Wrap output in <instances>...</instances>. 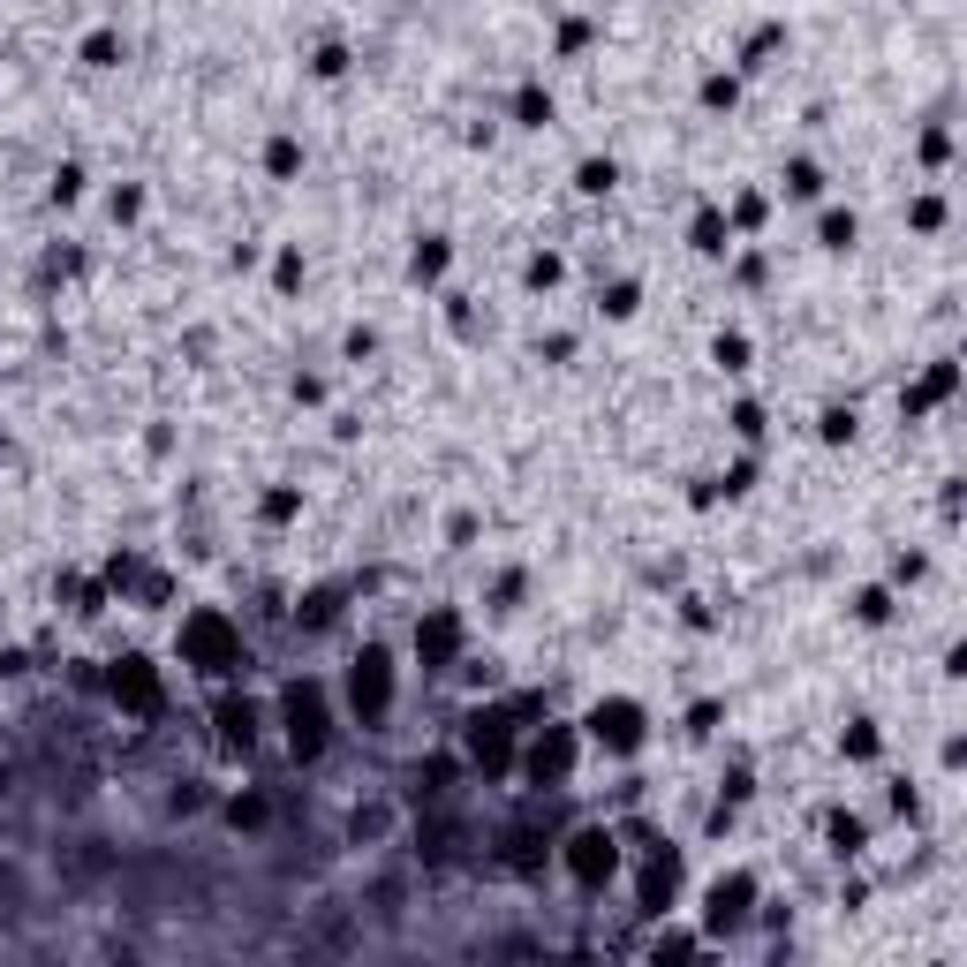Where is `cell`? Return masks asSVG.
Returning a JSON list of instances; mask_svg holds the SVG:
<instances>
[{
	"instance_id": "6da1fadb",
	"label": "cell",
	"mask_w": 967,
	"mask_h": 967,
	"mask_svg": "<svg viewBox=\"0 0 967 967\" xmlns=\"http://www.w3.org/2000/svg\"><path fill=\"white\" fill-rule=\"evenodd\" d=\"M182 650H189V665H197V673H235V665H250V650H242V635L227 628L220 612H189L182 620Z\"/></svg>"
},
{
	"instance_id": "7a4b0ae2",
	"label": "cell",
	"mask_w": 967,
	"mask_h": 967,
	"mask_svg": "<svg viewBox=\"0 0 967 967\" xmlns=\"http://www.w3.org/2000/svg\"><path fill=\"white\" fill-rule=\"evenodd\" d=\"M560 862H567V877H575V892H605L612 869H620V832H612V824H582V832L560 847Z\"/></svg>"
},
{
	"instance_id": "3957f363",
	"label": "cell",
	"mask_w": 967,
	"mask_h": 967,
	"mask_svg": "<svg viewBox=\"0 0 967 967\" xmlns=\"http://www.w3.org/2000/svg\"><path fill=\"white\" fill-rule=\"evenodd\" d=\"M748 915H756V877H748V869H733V877H718L711 892H703V930L711 937L741 930Z\"/></svg>"
},
{
	"instance_id": "277c9868",
	"label": "cell",
	"mask_w": 967,
	"mask_h": 967,
	"mask_svg": "<svg viewBox=\"0 0 967 967\" xmlns=\"http://www.w3.org/2000/svg\"><path fill=\"white\" fill-rule=\"evenodd\" d=\"M590 741L612 748V756H635V748H643V703H628V696L597 703L590 711Z\"/></svg>"
},
{
	"instance_id": "5b68a950",
	"label": "cell",
	"mask_w": 967,
	"mask_h": 967,
	"mask_svg": "<svg viewBox=\"0 0 967 967\" xmlns=\"http://www.w3.org/2000/svg\"><path fill=\"white\" fill-rule=\"evenodd\" d=\"M386 696H393V673H386V650H363L356 673H348V703H356L363 726H378L386 718Z\"/></svg>"
},
{
	"instance_id": "8992f818",
	"label": "cell",
	"mask_w": 967,
	"mask_h": 967,
	"mask_svg": "<svg viewBox=\"0 0 967 967\" xmlns=\"http://www.w3.org/2000/svg\"><path fill=\"white\" fill-rule=\"evenodd\" d=\"M469 764L492 771V779L514 764V726H507V711H476L469 718Z\"/></svg>"
},
{
	"instance_id": "52a82bcc",
	"label": "cell",
	"mask_w": 967,
	"mask_h": 967,
	"mask_svg": "<svg viewBox=\"0 0 967 967\" xmlns=\"http://www.w3.org/2000/svg\"><path fill=\"white\" fill-rule=\"evenodd\" d=\"M288 741H295V756H325V703H318V688H288Z\"/></svg>"
},
{
	"instance_id": "ba28073f",
	"label": "cell",
	"mask_w": 967,
	"mask_h": 967,
	"mask_svg": "<svg viewBox=\"0 0 967 967\" xmlns=\"http://www.w3.org/2000/svg\"><path fill=\"white\" fill-rule=\"evenodd\" d=\"M567 771H575V733L552 726L537 748H529V779H537V786H567Z\"/></svg>"
},
{
	"instance_id": "9c48e42d",
	"label": "cell",
	"mask_w": 967,
	"mask_h": 967,
	"mask_svg": "<svg viewBox=\"0 0 967 967\" xmlns=\"http://www.w3.org/2000/svg\"><path fill=\"white\" fill-rule=\"evenodd\" d=\"M673 892H680V854L650 847V862H643V915H673Z\"/></svg>"
},
{
	"instance_id": "30bf717a",
	"label": "cell",
	"mask_w": 967,
	"mask_h": 967,
	"mask_svg": "<svg viewBox=\"0 0 967 967\" xmlns=\"http://www.w3.org/2000/svg\"><path fill=\"white\" fill-rule=\"evenodd\" d=\"M114 703H129V711H159V673L144 658H121L114 665Z\"/></svg>"
},
{
	"instance_id": "8fae6325",
	"label": "cell",
	"mask_w": 967,
	"mask_h": 967,
	"mask_svg": "<svg viewBox=\"0 0 967 967\" xmlns=\"http://www.w3.org/2000/svg\"><path fill=\"white\" fill-rule=\"evenodd\" d=\"M454 650H461V620H454V612H431L424 628H416V658H424L431 673H446V658H454Z\"/></svg>"
},
{
	"instance_id": "7c38bea8",
	"label": "cell",
	"mask_w": 967,
	"mask_h": 967,
	"mask_svg": "<svg viewBox=\"0 0 967 967\" xmlns=\"http://www.w3.org/2000/svg\"><path fill=\"white\" fill-rule=\"evenodd\" d=\"M514 121H522V129H552V91H544L537 76L514 91Z\"/></svg>"
},
{
	"instance_id": "4fadbf2b",
	"label": "cell",
	"mask_w": 967,
	"mask_h": 967,
	"mask_svg": "<svg viewBox=\"0 0 967 967\" xmlns=\"http://www.w3.org/2000/svg\"><path fill=\"white\" fill-rule=\"evenodd\" d=\"M824 839H832V854H862L869 847V824L847 816V809H832V816H824Z\"/></svg>"
},
{
	"instance_id": "5bb4252c",
	"label": "cell",
	"mask_w": 967,
	"mask_h": 967,
	"mask_svg": "<svg viewBox=\"0 0 967 967\" xmlns=\"http://www.w3.org/2000/svg\"><path fill=\"white\" fill-rule=\"evenodd\" d=\"M265 174L272 182H295V174H303V144H295V136H272L265 144Z\"/></svg>"
},
{
	"instance_id": "9a60e30c",
	"label": "cell",
	"mask_w": 967,
	"mask_h": 967,
	"mask_svg": "<svg viewBox=\"0 0 967 967\" xmlns=\"http://www.w3.org/2000/svg\"><path fill=\"white\" fill-rule=\"evenodd\" d=\"M439 272H446V242L424 235V242H416V257H408V280H439Z\"/></svg>"
},
{
	"instance_id": "2e32d148",
	"label": "cell",
	"mask_w": 967,
	"mask_h": 967,
	"mask_svg": "<svg viewBox=\"0 0 967 967\" xmlns=\"http://www.w3.org/2000/svg\"><path fill=\"white\" fill-rule=\"evenodd\" d=\"M612 182H620V167H612V159H582V167H575V189H582V197H605Z\"/></svg>"
},
{
	"instance_id": "e0dca14e",
	"label": "cell",
	"mask_w": 967,
	"mask_h": 967,
	"mask_svg": "<svg viewBox=\"0 0 967 967\" xmlns=\"http://www.w3.org/2000/svg\"><path fill=\"white\" fill-rule=\"evenodd\" d=\"M779 189H786V197H794V204H809V197H816V189H824V174H816V167H809V159H794V167H786V174H779Z\"/></svg>"
},
{
	"instance_id": "ac0fdd59",
	"label": "cell",
	"mask_w": 967,
	"mask_h": 967,
	"mask_svg": "<svg viewBox=\"0 0 967 967\" xmlns=\"http://www.w3.org/2000/svg\"><path fill=\"white\" fill-rule=\"evenodd\" d=\"M854 620L862 628H884L892 620V590H854Z\"/></svg>"
},
{
	"instance_id": "d6986e66",
	"label": "cell",
	"mask_w": 967,
	"mask_h": 967,
	"mask_svg": "<svg viewBox=\"0 0 967 967\" xmlns=\"http://www.w3.org/2000/svg\"><path fill=\"white\" fill-rule=\"evenodd\" d=\"M560 272H567L560 257H552V250H537V257H529V265H522V280H529V288L544 295V288H560Z\"/></svg>"
},
{
	"instance_id": "ffe728a7",
	"label": "cell",
	"mask_w": 967,
	"mask_h": 967,
	"mask_svg": "<svg viewBox=\"0 0 967 967\" xmlns=\"http://www.w3.org/2000/svg\"><path fill=\"white\" fill-rule=\"evenodd\" d=\"M816 235H824V250H854V235H862V227H854V212H824V227H816Z\"/></svg>"
},
{
	"instance_id": "44dd1931",
	"label": "cell",
	"mask_w": 967,
	"mask_h": 967,
	"mask_svg": "<svg viewBox=\"0 0 967 967\" xmlns=\"http://www.w3.org/2000/svg\"><path fill=\"white\" fill-rule=\"evenodd\" d=\"M310 76H318V84H340V76H348V46H318L310 53Z\"/></svg>"
},
{
	"instance_id": "7402d4cb",
	"label": "cell",
	"mask_w": 967,
	"mask_h": 967,
	"mask_svg": "<svg viewBox=\"0 0 967 967\" xmlns=\"http://www.w3.org/2000/svg\"><path fill=\"white\" fill-rule=\"evenodd\" d=\"M877 726H869V718H862V726H854V733H839V756H854V764H869V756H877Z\"/></svg>"
},
{
	"instance_id": "603a6c76",
	"label": "cell",
	"mask_w": 967,
	"mask_h": 967,
	"mask_svg": "<svg viewBox=\"0 0 967 967\" xmlns=\"http://www.w3.org/2000/svg\"><path fill=\"white\" fill-rule=\"evenodd\" d=\"M84 61H91V68H114V61H121V38H114V31H91V38H84Z\"/></svg>"
},
{
	"instance_id": "cb8c5ba5",
	"label": "cell",
	"mask_w": 967,
	"mask_h": 967,
	"mask_svg": "<svg viewBox=\"0 0 967 967\" xmlns=\"http://www.w3.org/2000/svg\"><path fill=\"white\" fill-rule=\"evenodd\" d=\"M733 99H741V84H733V76H703V106H711V114H726Z\"/></svg>"
},
{
	"instance_id": "d4e9b609",
	"label": "cell",
	"mask_w": 967,
	"mask_h": 967,
	"mask_svg": "<svg viewBox=\"0 0 967 967\" xmlns=\"http://www.w3.org/2000/svg\"><path fill=\"white\" fill-rule=\"evenodd\" d=\"M295 514H303V492H288V484L265 492V522H295Z\"/></svg>"
},
{
	"instance_id": "484cf974",
	"label": "cell",
	"mask_w": 967,
	"mask_h": 967,
	"mask_svg": "<svg viewBox=\"0 0 967 967\" xmlns=\"http://www.w3.org/2000/svg\"><path fill=\"white\" fill-rule=\"evenodd\" d=\"M711 356L726 363V371H748V340H741V333H718V340H711Z\"/></svg>"
},
{
	"instance_id": "4316f807",
	"label": "cell",
	"mask_w": 967,
	"mask_h": 967,
	"mask_svg": "<svg viewBox=\"0 0 967 967\" xmlns=\"http://www.w3.org/2000/svg\"><path fill=\"white\" fill-rule=\"evenodd\" d=\"M854 439V408H832V416H824V446H847Z\"/></svg>"
},
{
	"instance_id": "83f0119b",
	"label": "cell",
	"mask_w": 967,
	"mask_h": 967,
	"mask_svg": "<svg viewBox=\"0 0 967 967\" xmlns=\"http://www.w3.org/2000/svg\"><path fill=\"white\" fill-rule=\"evenodd\" d=\"M665 952H696V937H688V930H658V937H650V960H665Z\"/></svg>"
}]
</instances>
